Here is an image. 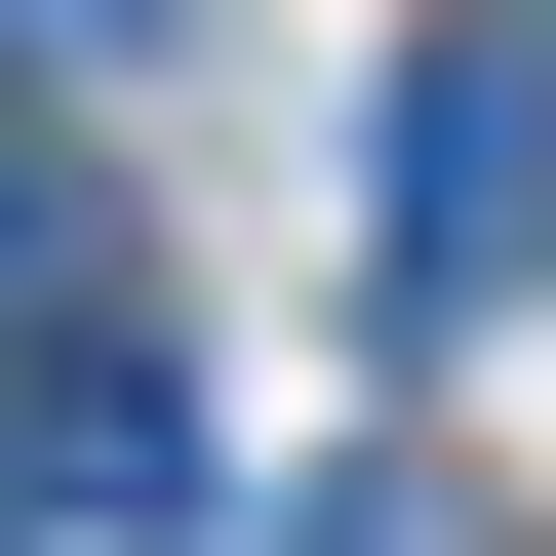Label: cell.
Returning <instances> with one entry per match:
<instances>
[{"mask_svg":"<svg viewBox=\"0 0 556 556\" xmlns=\"http://www.w3.org/2000/svg\"><path fill=\"white\" fill-rule=\"evenodd\" d=\"M0 438H40V517H160V477H199V397L80 318V358H0Z\"/></svg>","mask_w":556,"mask_h":556,"instance_id":"cell-2","label":"cell"},{"mask_svg":"<svg viewBox=\"0 0 556 556\" xmlns=\"http://www.w3.org/2000/svg\"><path fill=\"white\" fill-rule=\"evenodd\" d=\"M0 556H40V438H0Z\"/></svg>","mask_w":556,"mask_h":556,"instance_id":"cell-4","label":"cell"},{"mask_svg":"<svg viewBox=\"0 0 556 556\" xmlns=\"http://www.w3.org/2000/svg\"><path fill=\"white\" fill-rule=\"evenodd\" d=\"M556 278V0H438L397 40V318H517Z\"/></svg>","mask_w":556,"mask_h":556,"instance_id":"cell-1","label":"cell"},{"mask_svg":"<svg viewBox=\"0 0 556 556\" xmlns=\"http://www.w3.org/2000/svg\"><path fill=\"white\" fill-rule=\"evenodd\" d=\"M0 40H40V80H119V40H160V0H0Z\"/></svg>","mask_w":556,"mask_h":556,"instance_id":"cell-3","label":"cell"}]
</instances>
